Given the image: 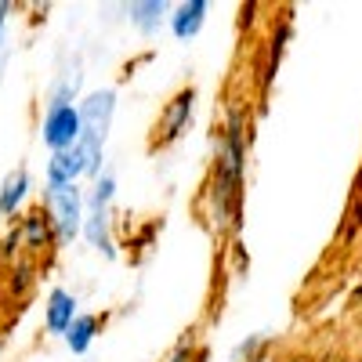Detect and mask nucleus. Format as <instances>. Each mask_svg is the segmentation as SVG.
Listing matches in <instances>:
<instances>
[{"label":"nucleus","mask_w":362,"mask_h":362,"mask_svg":"<svg viewBox=\"0 0 362 362\" xmlns=\"http://www.w3.org/2000/svg\"><path fill=\"white\" fill-rule=\"evenodd\" d=\"M119 196V177L105 167L95 181L87 185V210H112Z\"/></svg>","instance_id":"f3484780"},{"label":"nucleus","mask_w":362,"mask_h":362,"mask_svg":"<svg viewBox=\"0 0 362 362\" xmlns=\"http://www.w3.org/2000/svg\"><path fill=\"white\" fill-rule=\"evenodd\" d=\"M163 362H206V348L199 344V326H189L185 334L170 344Z\"/></svg>","instance_id":"a211bd4d"},{"label":"nucleus","mask_w":362,"mask_h":362,"mask_svg":"<svg viewBox=\"0 0 362 362\" xmlns=\"http://www.w3.org/2000/svg\"><path fill=\"white\" fill-rule=\"evenodd\" d=\"M214 153L196 199L199 221L210 235L235 239L243 232L247 203V156H250V102H225L221 119L214 124Z\"/></svg>","instance_id":"f257e3e1"},{"label":"nucleus","mask_w":362,"mask_h":362,"mask_svg":"<svg viewBox=\"0 0 362 362\" xmlns=\"http://www.w3.org/2000/svg\"><path fill=\"white\" fill-rule=\"evenodd\" d=\"M293 40V15L283 11L272 18L268 25V40H264V58H261V66H257V87H261V98L268 95V87L276 83L279 76V66H283V58H286V47Z\"/></svg>","instance_id":"423d86ee"},{"label":"nucleus","mask_w":362,"mask_h":362,"mask_svg":"<svg viewBox=\"0 0 362 362\" xmlns=\"http://www.w3.org/2000/svg\"><path fill=\"white\" fill-rule=\"evenodd\" d=\"M44 185H87V160L80 153V141L44 160Z\"/></svg>","instance_id":"f8f14e48"},{"label":"nucleus","mask_w":362,"mask_h":362,"mask_svg":"<svg viewBox=\"0 0 362 362\" xmlns=\"http://www.w3.org/2000/svg\"><path fill=\"white\" fill-rule=\"evenodd\" d=\"M33 272H37V268H33V261H22V257H18V261L11 264V279H8V286H11V293H15V297H25L29 290H33V283H37Z\"/></svg>","instance_id":"6ab92c4d"},{"label":"nucleus","mask_w":362,"mask_h":362,"mask_svg":"<svg viewBox=\"0 0 362 362\" xmlns=\"http://www.w3.org/2000/svg\"><path fill=\"white\" fill-rule=\"evenodd\" d=\"M279 362H305V358H279Z\"/></svg>","instance_id":"393cba45"},{"label":"nucleus","mask_w":362,"mask_h":362,"mask_svg":"<svg viewBox=\"0 0 362 362\" xmlns=\"http://www.w3.org/2000/svg\"><path fill=\"white\" fill-rule=\"evenodd\" d=\"M76 315H80V297L69 286H51L47 297H44V329H47V337H66Z\"/></svg>","instance_id":"1a4fd4ad"},{"label":"nucleus","mask_w":362,"mask_h":362,"mask_svg":"<svg viewBox=\"0 0 362 362\" xmlns=\"http://www.w3.org/2000/svg\"><path fill=\"white\" fill-rule=\"evenodd\" d=\"M348 362H362V358H348Z\"/></svg>","instance_id":"a878e982"},{"label":"nucleus","mask_w":362,"mask_h":362,"mask_svg":"<svg viewBox=\"0 0 362 362\" xmlns=\"http://www.w3.org/2000/svg\"><path fill=\"white\" fill-rule=\"evenodd\" d=\"M37 192L33 185V174H29L25 163L11 167L0 181V225H15L25 210H29V196Z\"/></svg>","instance_id":"0eeeda50"},{"label":"nucleus","mask_w":362,"mask_h":362,"mask_svg":"<svg viewBox=\"0 0 362 362\" xmlns=\"http://www.w3.org/2000/svg\"><path fill=\"white\" fill-rule=\"evenodd\" d=\"M351 305H362V272H358V279L351 286Z\"/></svg>","instance_id":"b1692460"},{"label":"nucleus","mask_w":362,"mask_h":362,"mask_svg":"<svg viewBox=\"0 0 362 362\" xmlns=\"http://www.w3.org/2000/svg\"><path fill=\"white\" fill-rule=\"evenodd\" d=\"M196 105H199V87L181 83L160 105L153 127H148V153H167V148H174L181 138H185L192 119H196Z\"/></svg>","instance_id":"7ed1b4c3"},{"label":"nucleus","mask_w":362,"mask_h":362,"mask_svg":"<svg viewBox=\"0 0 362 362\" xmlns=\"http://www.w3.org/2000/svg\"><path fill=\"white\" fill-rule=\"evenodd\" d=\"M102 329H105V315H98V312H80V315L73 319V326H69V334L62 337V344H66L69 355L83 358L90 348H95V341L102 337Z\"/></svg>","instance_id":"2eb2a0df"},{"label":"nucleus","mask_w":362,"mask_h":362,"mask_svg":"<svg viewBox=\"0 0 362 362\" xmlns=\"http://www.w3.org/2000/svg\"><path fill=\"white\" fill-rule=\"evenodd\" d=\"M268 351H272V334H268V329H257V334L239 337L228 348V362H264Z\"/></svg>","instance_id":"dca6fc26"},{"label":"nucleus","mask_w":362,"mask_h":362,"mask_svg":"<svg viewBox=\"0 0 362 362\" xmlns=\"http://www.w3.org/2000/svg\"><path fill=\"white\" fill-rule=\"evenodd\" d=\"M83 58L73 54L69 62L54 73L47 95H44V109H58V105H76L83 98Z\"/></svg>","instance_id":"9b49d317"},{"label":"nucleus","mask_w":362,"mask_h":362,"mask_svg":"<svg viewBox=\"0 0 362 362\" xmlns=\"http://www.w3.org/2000/svg\"><path fill=\"white\" fill-rule=\"evenodd\" d=\"M54 228L58 250H69L83 235V218H87V189L83 185H44L37 199Z\"/></svg>","instance_id":"f03ea898"},{"label":"nucleus","mask_w":362,"mask_h":362,"mask_svg":"<svg viewBox=\"0 0 362 362\" xmlns=\"http://www.w3.org/2000/svg\"><path fill=\"white\" fill-rule=\"evenodd\" d=\"M40 141L51 153H66V148H73L80 138H83V127H80V109L76 105H58V109H44L40 116Z\"/></svg>","instance_id":"39448f33"},{"label":"nucleus","mask_w":362,"mask_h":362,"mask_svg":"<svg viewBox=\"0 0 362 362\" xmlns=\"http://www.w3.org/2000/svg\"><path fill=\"white\" fill-rule=\"evenodd\" d=\"M170 8L174 4H167V0H134V4H124V15H127L131 29L141 40H153L167 29Z\"/></svg>","instance_id":"4468645a"},{"label":"nucleus","mask_w":362,"mask_h":362,"mask_svg":"<svg viewBox=\"0 0 362 362\" xmlns=\"http://www.w3.org/2000/svg\"><path fill=\"white\" fill-rule=\"evenodd\" d=\"M11 11H15V4L0 0V47L11 44Z\"/></svg>","instance_id":"412c9836"},{"label":"nucleus","mask_w":362,"mask_h":362,"mask_svg":"<svg viewBox=\"0 0 362 362\" xmlns=\"http://www.w3.org/2000/svg\"><path fill=\"white\" fill-rule=\"evenodd\" d=\"M83 243L105 261H119V239H116V218L112 210H87L83 218Z\"/></svg>","instance_id":"9d476101"},{"label":"nucleus","mask_w":362,"mask_h":362,"mask_svg":"<svg viewBox=\"0 0 362 362\" xmlns=\"http://www.w3.org/2000/svg\"><path fill=\"white\" fill-rule=\"evenodd\" d=\"M18 250H22V243H18V228H15V225H8L4 239H0V261L15 264V261H18Z\"/></svg>","instance_id":"aec40b11"},{"label":"nucleus","mask_w":362,"mask_h":362,"mask_svg":"<svg viewBox=\"0 0 362 362\" xmlns=\"http://www.w3.org/2000/svg\"><path fill=\"white\" fill-rule=\"evenodd\" d=\"M80 109V127H83V138L90 141H109L112 134V124H116V109H119V90L116 87H90L83 90V98L76 102Z\"/></svg>","instance_id":"20e7f679"},{"label":"nucleus","mask_w":362,"mask_h":362,"mask_svg":"<svg viewBox=\"0 0 362 362\" xmlns=\"http://www.w3.org/2000/svg\"><path fill=\"white\" fill-rule=\"evenodd\" d=\"M8 62H11V44L0 47V83H4V73H8Z\"/></svg>","instance_id":"4be33fe9"},{"label":"nucleus","mask_w":362,"mask_h":362,"mask_svg":"<svg viewBox=\"0 0 362 362\" xmlns=\"http://www.w3.org/2000/svg\"><path fill=\"white\" fill-rule=\"evenodd\" d=\"M351 196H362V163L355 167V177H351ZM348 196V199H351Z\"/></svg>","instance_id":"5701e85b"},{"label":"nucleus","mask_w":362,"mask_h":362,"mask_svg":"<svg viewBox=\"0 0 362 362\" xmlns=\"http://www.w3.org/2000/svg\"><path fill=\"white\" fill-rule=\"evenodd\" d=\"M18 228V243L29 257H40V254H51L58 250V239H54V228H51V218H47V210L40 203H33L25 210V214L15 221Z\"/></svg>","instance_id":"6e6552de"},{"label":"nucleus","mask_w":362,"mask_h":362,"mask_svg":"<svg viewBox=\"0 0 362 362\" xmlns=\"http://www.w3.org/2000/svg\"><path fill=\"white\" fill-rule=\"evenodd\" d=\"M206 15H210V4H206V0H181V4L170 8L167 33H170L177 44H192V40L203 33Z\"/></svg>","instance_id":"ddd939ff"}]
</instances>
